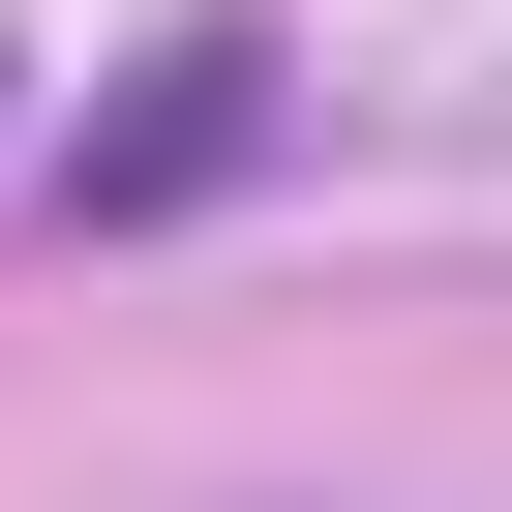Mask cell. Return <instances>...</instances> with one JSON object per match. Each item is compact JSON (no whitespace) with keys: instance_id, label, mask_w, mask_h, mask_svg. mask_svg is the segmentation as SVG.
Wrapping results in <instances>:
<instances>
[{"instance_id":"1","label":"cell","mask_w":512,"mask_h":512,"mask_svg":"<svg viewBox=\"0 0 512 512\" xmlns=\"http://www.w3.org/2000/svg\"><path fill=\"white\" fill-rule=\"evenodd\" d=\"M241 121H272V61H241V31H211V61H151V121L91 151V211H181V181H241Z\"/></svg>"}]
</instances>
